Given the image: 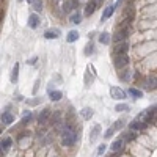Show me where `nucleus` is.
I'll return each instance as SVG.
<instances>
[{"mask_svg":"<svg viewBox=\"0 0 157 157\" xmlns=\"http://www.w3.org/2000/svg\"><path fill=\"white\" fill-rule=\"evenodd\" d=\"M49 118H50V110H49V109L41 110V113H39V116H38V123H39V126L47 124V123H49Z\"/></svg>","mask_w":157,"mask_h":157,"instance_id":"obj_6","label":"nucleus"},{"mask_svg":"<svg viewBox=\"0 0 157 157\" xmlns=\"http://www.w3.org/2000/svg\"><path fill=\"white\" fill-rule=\"evenodd\" d=\"M96 7H98L96 0H90V2L87 3V8H85V16H91L94 11H96Z\"/></svg>","mask_w":157,"mask_h":157,"instance_id":"obj_8","label":"nucleus"},{"mask_svg":"<svg viewBox=\"0 0 157 157\" xmlns=\"http://www.w3.org/2000/svg\"><path fill=\"white\" fill-rule=\"evenodd\" d=\"M94 52V44L93 43H88L87 46H85V50H83V54L87 55V57H90V55H91Z\"/></svg>","mask_w":157,"mask_h":157,"instance_id":"obj_26","label":"nucleus"},{"mask_svg":"<svg viewBox=\"0 0 157 157\" xmlns=\"http://www.w3.org/2000/svg\"><path fill=\"white\" fill-rule=\"evenodd\" d=\"M77 7V0H66L65 5H63V10H65V13H69L71 10H74Z\"/></svg>","mask_w":157,"mask_h":157,"instance_id":"obj_13","label":"nucleus"},{"mask_svg":"<svg viewBox=\"0 0 157 157\" xmlns=\"http://www.w3.org/2000/svg\"><path fill=\"white\" fill-rule=\"evenodd\" d=\"M127 50H129V44L127 43H120V44H116V46H115L113 54L115 55H126Z\"/></svg>","mask_w":157,"mask_h":157,"instance_id":"obj_7","label":"nucleus"},{"mask_svg":"<svg viewBox=\"0 0 157 157\" xmlns=\"http://www.w3.org/2000/svg\"><path fill=\"white\" fill-rule=\"evenodd\" d=\"M36 60H38V57H32V58L29 60V65H35V63H36Z\"/></svg>","mask_w":157,"mask_h":157,"instance_id":"obj_36","label":"nucleus"},{"mask_svg":"<svg viewBox=\"0 0 157 157\" xmlns=\"http://www.w3.org/2000/svg\"><path fill=\"white\" fill-rule=\"evenodd\" d=\"M39 102V99H33V101H27V104H30V105H36Z\"/></svg>","mask_w":157,"mask_h":157,"instance_id":"obj_35","label":"nucleus"},{"mask_svg":"<svg viewBox=\"0 0 157 157\" xmlns=\"http://www.w3.org/2000/svg\"><path fill=\"white\" fill-rule=\"evenodd\" d=\"M115 110L116 112H126V110H129V105H126V104H118L116 107H115Z\"/></svg>","mask_w":157,"mask_h":157,"instance_id":"obj_30","label":"nucleus"},{"mask_svg":"<svg viewBox=\"0 0 157 157\" xmlns=\"http://www.w3.org/2000/svg\"><path fill=\"white\" fill-rule=\"evenodd\" d=\"M69 22H71V24H74V25H78V24L82 22V14L78 13V11L72 13V14H71V18H69Z\"/></svg>","mask_w":157,"mask_h":157,"instance_id":"obj_14","label":"nucleus"},{"mask_svg":"<svg viewBox=\"0 0 157 157\" xmlns=\"http://www.w3.org/2000/svg\"><path fill=\"white\" fill-rule=\"evenodd\" d=\"M30 120H32V113L25 115L24 118H22V124H29V123H30Z\"/></svg>","mask_w":157,"mask_h":157,"instance_id":"obj_31","label":"nucleus"},{"mask_svg":"<svg viewBox=\"0 0 157 157\" xmlns=\"http://www.w3.org/2000/svg\"><path fill=\"white\" fill-rule=\"evenodd\" d=\"M105 148H107L105 145H101V146H99V149H98V154H99V156H102V154L105 153Z\"/></svg>","mask_w":157,"mask_h":157,"instance_id":"obj_33","label":"nucleus"},{"mask_svg":"<svg viewBox=\"0 0 157 157\" xmlns=\"http://www.w3.org/2000/svg\"><path fill=\"white\" fill-rule=\"evenodd\" d=\"M80 115H82L83 120H91V116L94 115V112L90 109V107H85V109H82V110H80Z\"/></svg>","mask_w":157,"mask_h":157,"instance_id":"obj_17","label":"nucleus"},{"mask_svg":"<svg viewBox=\"0 0 157 157\" xmlns=\"http://www.w3.org/2000/svg\"><path fill=\"white\" fill-rule=\"evenodd\" d=\"M13 121H14V116L11 115L10 112H3V113H2V123H3V124L5 126H10Z\"/></svg>","mask_w":157,"mask_h":157,"instance_id":"obj_10","label":"nucleus"},{"mask_svg":"<svg viewBox=\"0 0 157 157\" xmlns=\"http://www.w3.org/2000/svg\"><path fill=\"white\" fill-rule=\"evenodd\" d=\"M11 145H13V140H11L10 137L3 138L2 140V153H7V151L11 148Z\"/></svg>","mask_w":157,"mask_h":157,"instance_id":"obj_19","label":"nucleus"},{"mask_svg":"<svg viewBox=\"0 0 157 157\" xmlns=\"http://www.w3.org/2000/svg\"><path fill=\"white\" fill-rule=\"evenodd\" d=\"M131 78V72H127V74H123L121 76V80H129Z\"/></svg>","mask_w":157,"mask_h":157,"instance_id":"obj_34","label":"nucleus"},{"mask_svg":"<svg viewBox=\"0 0 157 157\" xmlns=\"http://www.w3.org/2000/svg\"><path fill=\"white\" fill-rule=\"evenodd\" d=\"M39 25V16L38 14H30L29 16V27L30 29H38Z\"/></svg>","mask_w":157,"mask_h":157,"instance_id":"obj_9","label":"nucleus"},{"mask_svg":"<svg viewBox=\"0 0 157 157\" xmlns=\"http://www.w3.org/2000/svg\"><path fill=\"white\" fill-rule=\"evenodd\" d=\"M32 7H33L35 11H41L43 10V2H41V0H35V2L32 3Z\"/></svg>","mask_w":157,"mask_h":157,"instance_id":"obj_28","label":"nucleus"},{"mask_svg":"<svg viewBox=\"0 0 157 157\" xmlns=\"http://www.w3.org/2000/svg\"><path fill=\"white\" fill-rule=\"evenodd\" d=\"M109 157H113V156H109Z\"/></svg>","mask_w":157,"mask_h":157,"instance_id":"obj_38","label":"nucleus"},{"mask_svg":"<svg viewBox=\"0 0 157 157\" xmlns=\"http://www.w3.org/2000/svg\"><path fill=\"white\" fill-rule=\"evenodd\" d=\"M76 142H77V132L69 124L65 123L63 129H61V145L63 146H72Z\"/></svg>","mask_w":157,"mask_h":157,"instance_id":"obj_1","label":"nucleus"},{"mask_svg":"<svg viewBox=\"0 0 157 157\" xmlns=\"http://www.w3.org/2000/svg\"><path fill=\"white\" fill-rule=\"evenodd\" d=\"M113 11H115V7H113V5H110V7L105 8V10H104V13H102V22H104L105 19H109L110 16L113 14Z\"/></svg>","mask_w":157,"mask_h":157,"instance_id":"obj_22","label":"nucleus"},{"mask_svg":"<svg viewBox=\"0 0 157 157\" xmlns=\"http://www.w3.org/2000/svg\"><path fill=\"white\" fill-rule=\"evenodd\" d=\"M78 36H80V35H78L77 30H71L68 33V36H66V41H68V43H76L77 39H78Z\"/></svg>","mask_w":157,"mask_h":157,"instance_id":"obj_18","label":"nucleus"},{"mask_svg":"<svg viewBox=\"0 0 157 157\" xmlns=\"http://www.w3.org/2000/svg\"><path fill=\"white\" fill-rule=\"evenodd\" d=\"M124 146H126V140L123 138V137H120V138H116L115 142L112 143L110 148H112V151H113V153L118 154V153H121V151L124 149Z\"/></svg>","mask_w":157,"mask_h":157,"instance_id":"obj_4","label":"nucleus"},{"mask_svg":"<svg viewBox=\"0 0 157 157\" xmlns=\"http://www.w3.org/2000/svg\"><path fill=\"white\" fill-rule=\"evenodd\" d=\"M99 43L101 44H109L110 43V35H109V33H101V35H99Z\"/></svg>","mask_w":157,"mask_h":157,"instance_id":"obj_25","label":"nucleus"},{"mask_svg":"<svg viewBox=\"0 0 157 157\" xmlns=\"http://www.w3.org/2000/svg\"><path fill=\"white\" fill-rule=\"evenodd\" d=\"M91 78H94V76H91ZM85 85L90 87V68L87 69V76H85Z\"/></svg>","mask_w":157,"mask_h":157,"instance_id":"obj_32","label":"nucleus"},{"mask_svg":"<svg viewBox=\"0 0 157 157\" xmlns=\"http://www.w3.org/2000/svg\"><path fill=\"white\" fill-rule=\"evenodd\" d=\"M148 124L146 123H142V121H138V120H134L132 123H131V129L132 131H138V129H145Z\"/></svg>","mask_w":157,"mask_h":157,"instance_id":"obj_16","label":"nucleus"},{"mask_svg":"<svg viewBox=\"0 0 157 157\" xmlns=\"http://www.w3.org/2000/svg\"><path fill=\"white\" fill-rule=\"evenodd\" d=\"M123 135H124V137H123V138H124V140H126V142H132V140H134V138H135V137H137V134H135V131H132V129H131V131H127V132H124V134H123Z\"/></svg>","mask_w":157,"mask_h":157,"instance_id":"obj_23","label":"nucleus"},{"mask_svg":"<svg viewBox=\"0 0 157 157\" xmlns=\"http://www.w3.org/2000/svg\"><path fill=\"white\" fill-rule=\"evenodd\" d=\"M99 134H101V126L99 124H96L93 127V131H91V134H90V142L91 143H94L98 140V137H99Z\"/></svg>","mask_w":157,"mask_h":157,"instance_id":"obj_11","label":"nucleus"},{"mask_svg":"<svg viewBox=\"0 0 157 157\" xmlns=\"http://www.w3.org/2000/svg\"><path fill=\"white\" fill-rule=\"evenodd\" d=\"M49 98H50V101L57 102V101H60L61 98H63V93L58 91V90H55V91H50V93H49Z\"/></svg>","mask_w":157,"mask_h":157,"instance_id":"obj_20","label":"nucleus"},{"mask_svg":"<svg viewBox=\"0 0 157 157\" xmlns=\"http://www.w3.org/2000/svg\"><path fill=\"white\" fill-rule=\"evenodd\" d=\"M113 127H115V131H121V129L124 127V120H118L113 124Z\"/></svg>","mask_w":157,"mask_h":157,"instance_id":"obj_29","label":"nucleus"},{"mask_svg":"<svg viewBox=\"0 0 157 157\" xmlns=\"http://www.w3.org/2000/svg\"><path fill=\"white\" fill-rule=\"evenodd\" d=\"M145 83H146V88H148V90H154V88H157V78H156V77H148Z\"/></svg>","mask_w":157,"mask_h":157,"instance_id":"obj_21","label":"nucleus"},{"mask_svg":"<svg viewBox=\"0 0 157 157\" xmlns=\"http://www.w3.org/2000/svg\"><path fill=\"white\" fill-rule=\"evenodd\" d=\"M127 65H129V57L127 55H116L115 57L113 66L116 69H123V68H126Z\"/></svg>","mask_w":157,"mask_h":157,"instance_id":"obj_3","label":"nucleus"},{"mask_svg":"<svg viewBox=\"0 0 157 157\" xmlns=\"http://www.w3.org/2000/svg\"><path fill=\"white\" fill-rule=\"evenodd\" d=\"M129 35H131V27L129 25H123L120 30L116 32V35H115V43L116 44H120V43H124L126 39L129 38Z\"/></svg>","mask_w":157,"mask_h":157,"instance_id":"obj_2","label":"nucleus"},{"mask_svg":"<svg viewBox=\"0 0 157 157\" xmlns=\"http://www.w3.org/2000/svg\"><path fill=\"white\" fill-rule=\"evenodd\" d=\"M129 94H131L132 98H135V99L143 98V93L140 91V90H137V88H129Z\"/></svg>","mask_w":157,"mask_h":157,"instance_id":"obj_24","label":"nucleus"},{"mask_svg":"<svg viewBox=\"0 0 157 157\" xmlns=\"http://www.w3.org/2000/svg\"><path fill=\"white\" fill-rule=\"evenodd\" d=\"M18 77H19V63H16V65L13 66V71H11L10 80L13 82V83H16V82H18Z\"/></svg>","mask_w":157,"mask_h":157,"instance_id":"obj_15","label":"nucleus"},{"mask_svg":"<svg viewBox=\"0 0 157 157\" xmlns=\"http://www.w3.org/2000/svg\"><path fill=\"white\" fill-rule=\"evenodd\" d=\"M110 96L113 99H126V91L120 87H112L110 88Z\"/></svg>","mask_w":157,"mask_h":157,"instance_id":"obj_5","label":"nucleus"},{"mask_svg":"<svg viewBox=\"0 0 157 157\" xmlns=\"http://www.w3.org/2000/svg\"><path fill=\"white\" fill-rule=\"evenodd\" d=\"M60 36V30L58 29H54V30H47L44 33V38L46 39H57Z\"/></svg>","mask_w":157,"mask_h":157,"instance_id":"obj_12","label":"nucleus"},{"mask_svg":"<svg viewBox=\"0 0 157 157\" xmlns=\"http://www.w3.org/2000/svg\"><path fill=\"white\" fill-rule=\"evenodd\" d=\"M116 131H115V127L112 126V127H109L107 131H105V134H104V138H112L113 137V134H115Z\"/></svg>","mask_w":157,"mask_h":157,"instance_id":"obj_27","label":"nucleus"},{"mask_svg":"<svg viewBox=\"0 0 157 157\" xmlns=\"http://www.w3.org/2000/svg\"><path fill=\"white\" fill-rule=\"evenodd\" d=\"M27 2H29V3H33V2H35V0H27Z\"/></svg>","mask_w":157,"mask_h":157,"instance_id":"obj_37","label":"nucleus"}]
</instances>
